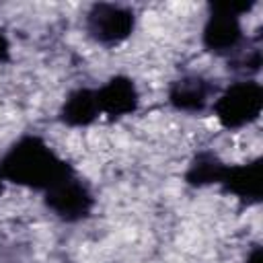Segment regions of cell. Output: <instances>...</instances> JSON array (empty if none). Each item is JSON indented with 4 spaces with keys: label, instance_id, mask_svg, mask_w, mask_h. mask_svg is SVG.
<instances>
[{
    "label": "cell",
    "instance_id": "6da1fadb",
    "mask_svg": "<svg viewBox=\"0 0 263 263\" xmlns=\"http://www.w3.org/2000/svg\"><path fill=\"white\" fill-rule=\"evenodd\" d=\"M0 173L4 181L45 193L76 171L43 138L29 134L18 138L4 152L0 158Z\"/></svg>",
    "mask_w": 263,
    "mask_h": 263
},
{
    "label": "cell",
    "instance_id": "7a4b0ae2",
    "mask_svg": "<svg viewBox=\"0 0 263 263\" xmlns=\"http://www.w3.org/2000/svg\"><path fill=\"white\" fill-rule=\"evenodd\" d=\"M255 2H212L210 16L203 25L201 43L203 47L222 58H230L245 45V33L240 14L249 12Z\"/></svg>",
    "mask_w": 263,
    "mask_h": 263
},
{
    "label": "cell",
    "instance_id": "3957f363",
    "mask_svg": "<svg viewBox=\"0 0 263 263\" xmlns=\"http://www.w3.org/2000/svg\"><path fill=\"white\" fill-rule=\"evenodd\" d=\"M212 109L222 127L240 129L259 119L263 109V88L253 78L236 80L216 97Z\"/></svg>",
    "mask_w": 263,
    "mask_h": 263
},
{
    "label": "cell",
    "instance_id": "277c9868",
    "mask_svg": "<svg viewBox=\"0 0 263 263\" xmlns=\"http://www.w3.org/2000/svg\"><path fill=\"white\" fill-rule=\"evenodd\" d=\"M136 27V14L129 6L115 2H97L84 16L88 37L101 45H117L125 41Z\"/></svg>",
    "mask_w": 263,
    "mask_h": 263
},
{
    "label": "cell",
    "instance_id": "5b68a950",
    "mask_svg": "<svg viewBox=\"0 0 263 263\" xmlns=\"http://www.w3.org/2000/svg\"><path fill=\"white\" fill-rule=\"evenodd\" d=\"M43 203L53 216L72 224L86 220L92 214L95 195L90 187L76 173H72L43 193Z\"/></svg>",
    "mask_w": 263,
    "mask_h": 263
},
{
    "label": "cell",
    "instance_id": "8992f818",
    "mask_svg": "<svg viewBox=\"0 0 263 263\" xmlns=\"http://www.w3.org/2000/svg\"><path fill=\"white\" fill-rule=\"evenodd\" d=\"M218 86L201 76V74H183L181 78L173 80L168 86V103L177 111L185 113H201L212 97H216Z\"/></svg>",
    "mask_w": 263,
    "mask_h": 263
},
{
    "label": "cell",
    "instance_id": "52a82bcc",
    "mask_svg": "<svg viewBox=\"0 0 263 263\" xmlns=\"http://www.w3.org/2000/svg\"><path fill=\"white\" fill-rule=\"evenodd\" d=\"M220 187L247 205L259 203L263 193V158H255L245 164H226Z\"/></svg>",
    "mask_w": 263,
    "mask_h": 263
},
{
    "label": "cell",
    "instance_id": "ba28073f",
    "mask_svg": "<svg viewBox=\"0 0 263 263\" xmlns=\"http://www.w3.org/2000/svg\"><path fill=\"white\" fill-rule=\"evenodd\" d=\"M97 99L101 113L109 119H121L125 115H132L138 111L140 105V92L136 88V82L123 74L111 76L105 84H101L97 88Z\"/></svg>",
    "mask_w": 263,
    "mask_h": 263
},
{
    "label": "cell",
    "instance_id": "9c48e42d",
    "mask_svg": "<svg viewBox=\"0 0 263 263\" xmlns=\"http://www.w3.org/2000/svg\"><path fill=\"white\" fill-rule=\"evenodd\" d=\"M101 115L97 88H74L60 107V121L68 127H84L90 125Z\"/></svg>",
    "mask_w": 263,
    "mask_h": 263
},
{
    "label": "cell",
    "instance_id": "30bf717a",
    "mask_svg": "<svg viewBox=\"0 0 263 263\" xmlns=\"http://www.w3.org/2000/svg\"><path fill=\"white\" fill-rule=\"evenodd\" d=\"M224 168H226V162H222L218 154H214L212 150H201L191 158L185 173V181L191 187L220 185Z\"/></svg>",
    "mask_w": 263,
    "mask_h": 263
},
{
    "label": "cell",
    "instance_id": "8fae6325",
    "mask_svg": "<svg viewBox=\"0 0 263 263\" xmlns=\"http://www.w3.org/2000/svg\"><path fill=\"white\" fill-rule=\"evenodd\" d=\"M234 72H240V74H255L259 72L261 68V47L259 45H242L236 53L230 55V62H228Z\"/></svg>",
    "mask_w": 263,
    "mask_h": 263
},
{
    "label": "cell",
    "instance_id": "7c38bea8",
    "mask_svg": "<svg viewBox=\"0 0 263 263\" xmlns=\"http://www.w3.org/2000/svg\"><path fill=\"white\" fill-rule=\"evenodd\" d=\"M10 62V43L6 39V35L0 31V64Z\"/></svg>",
    "mask_w": 263,
    "mask_h": 263
},
{
    "label": "cell",
    "instance_id": "4fadbf2b",
    "mask_svg": "<svg viewBox=\"0 0 263 263\" xmlns=\"http://www.w3.org/2000/svg\"><path fill=\"white\" fill-rule=\"evenodd\" d=\"M245 263H261V247H253V251Z\"/></svg>",
    "mask_w": 263,
    "mask_h": 263
},
{
    "label": "cell",
    "instance_id": "5bb4252c",
    "mask_svg": "<svg viewBox=\"0 0 263 263\" xmlns=\"http://www.w3.org/2000/svg\"><path fill=\"white\" fill-rule=\"evenodd\" d=\"M2 191H4V177H2V173H0V195H2Z\"/></svg>",
    "mask_w": 263,
    "mask_h": 263
}]
</instances>
